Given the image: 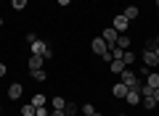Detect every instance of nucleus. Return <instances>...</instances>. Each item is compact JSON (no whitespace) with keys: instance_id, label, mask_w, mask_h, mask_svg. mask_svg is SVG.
Returning <instances> with one entry per match:
<instances>
[{"instance_id":"obj_30","label":"nucleus","mask_w":159,"mask_h":116,"mask_svg":"<svg viewBox=\"0 0 159 116\" xmlns=\"http://www.w3.org/2000/svg\"><path fill=\"white\" fill-rule=\"evenodd\" d=\"M93 116H103V114H98V111H96V114H93Z\"/></svg>"},{"instance_id":"obj_3","label":"nucleus","mask_w":159,"mask_h":116,"mask_svg":"<svg viewBox=\"0 0 159 116\" xmlns=\"http://www.w3.org/2000/svg\"><path fill=\"white\" fill-rule=\"evenodd\" d=\"M101 37H103V42L109 45V48H114V45H117V37H119V32L114 27H109V29H103L101 32Z\"/></svg>"},{"instance_id":"obj_29","label":"nucleus","mask_w":159,"mask_h":116,"mask_svg":"<svg viewBox=\"0 0 159 116\" xmlns=\"http://www.w3.org/2000/svg\"><path fill=\"white\" fill-rule=\"evenodd\" d=\"M154 53H157V55H159V37H157V48H154Z\"/></svg>"},{"instance_id":"obj_27","label":"nucleus","mask_w":159,"mask_h":116,"mask_svg":"<svg viewBox=\"0 0 159 116\" xmlns=\"http://www.w3.org/2000/svg\"><path fill=\"white\" fill-rule=\"evenodd\" d=\"M69 3H72V0H58V6H69Z\"/></svg>"},{"instance_id":"obj_6","label":"nucleus","mask_w":159,"mask_h":116,"mask_svg":"<svg viewBox=\"0 0 159 116\" xmlns=\"http://www.w3.org/2000/svg\"><path fill=\"white\" fill-rule=\"evenodd\" d=\"M111 27L117 29L119 34H125V32H127V27H130V21H127L125 16H114V24H111Z\"/></svg>"},{"instance_id":"obj_28","label":"nucleus","mask_w":159,"mask_h":116,"mask_svg":"<svg viewBox=\"0 0 159 116\" xmlns=\"http://www.w3.org/2000/svg\"><path fill=\"white\" fill-rule=\"evenodd\" d=\"M154 98H157V103H159V87H157V90H154Z\"/></svg>"},{"instance_id":"obj_26","label":"nucleus","mask_w":159,"mask_h":116,"mask_svg":"<svg viewBox=\"0 0 159 116\" xmlns=\"http://www.w3.org/2000/svg\"><path fill=\"white\" fill-rule=\"evenodd\" d=\"M6 71H8V66H6V63H0V77H6Z\"/></svg>"},{"instance_id":"obj_12","label":"nucleus","mask_w":159,"mask_h":116,"mask_svg":"<svg viewBox=\"0 0 159 116\" xmlns=\"http://www.w3.org/2000/svg\"><path fill=\"white\" fill-rule=\"evenodd\" d=\"M125 100H127L130 105H138V103H141V92H138V90H130V92L125 95Z\"/></svg>"},{"instance_id":"obj_1","label":"nucleus","mask_w":159,"mask_h":116,"mask_svg":"<svg viewBox=\"0 0 159 116\" xmlns=\"http://www.w3.org/2000/svg\"><path fill=\"white\" fill-rule=\"evenodd\" d=\"M29 50H32V55H43V58H51L53 50L48 48L43 40H34V42H29Z\"/></svg>"},{"instance_id":"obj_25","label":"nucleus","mask_w":159,"mask_h":116,"mask_svg":"<svg viewBox=\"0 0 159 116\" xmlns=\"http://www.w3.org/2000/svg\"><path fill=\"white\" fill-rule=\"evenodd\" d=\"M51 116H66V111H64V108H53Z\"/></svg>"},{"instance_id":"obj_34","label":"nucleus","mask_w":159,"mask_h":116,"mask_svg":"<svg viewBox=\"0 0 159 116\" xmlns=\"http://www.w3.org/2000/svg\"><path fill=\"white\" fill-rule=\"evenodd\" d=\"M119 116H125V114H119Z\"/></svg>"},{"instance_id":"obj_33","label":"nucleus","mask_w":159,"mask_h":116,"mask_svg":"<svg viewBox=\"0 0 159 116\" xmlns=\"http://www.w3.org/2000/svg\"><path fill=\"white\" fill-rule=\"evenodd\" d=\"M0 114H3V108H0Z\"/></svg>"},{"instance_id":"obj_24","label":"nucleus","mask_w":159,"mask_h":116,"mask_svg":"<svg viewBox=\"0 0 159 116\" xmlns=\"http://www.w3.org/2000/svg\"><path fill=\"white\" fill-rule=\"evenodd\" d=\"M34 116H51V111L45 105H40V108H34Z\"/></svg>"},{"instance_id":"obj_32","label":"nucleus","mask_w":159,"mask_h":116,"mask_svg":"<svg viewBox=\"0 0 159 116\" xmlns=\"http://www.w3.org/2000/svg\"><path fill=\"white\" fill-rule=\"evenodd\" d=\"M157 8H159V0H157Z\"/></svg>"},{"instance_id":"obj_11","label":"nucleus","mask_w":159,"mask_h":116,"mask_svg":"<svg viewBox=\"0 0 159 116\" xmlns=\"http://www.w3.org/2000/svg\"><path fill=\"white\" fill-rule=\"evenodd\" d=\"M21 92H24V90H21V84H11V87H8V98H11V100H19V98H21Z\"/></svg>"},{"instance_id":"obj_13","label":"nucleus","mask_w":159,"mask_h":116,"mask_svg":"<svg viewBox=\"0 0 159 116\" xmlns=\"http://www.w3.org/2000/svg\"><path fill=\"white\" fill-rule=\"evenodd\" d=\"M117 48H119V50H130V37L119 34V37H117Z\"/></svg>"},{"instance_id":"obj_23","label":"nucleus","mask_w":159,"mask_h":116,"mask_svg":"<svg viewBox=\"0 0 159 116\" xmlns=\"http://www.w3.org/2000/svg\"><path fill=\"white\" fill-rule=\"evenodd\" d=\"M51 105H53V108H64V105H66V100H64V98H58V95H56V98L51 100Z\"/></svg>"},{"instance_id":"obj_35","label":"nucleus","mask_w":159,"mask_h":116,"mask_svg":"<svg viewBox=\"0 0 159 116\" xmlns=\"http://www.w3.org/2000/svg\"><path fill=\"white\" fill-rule=\"evenodd\" d=\"M0 116H3V114H0Z\"/></svg>"},{"instance_id":"obj_21","label":"nucleus","mask_w":159,"mask_h":116,"mask_svg":"<svg viewBox=\"0 0 159 116\" xmlns=\"http://www.w3.org/2000/svg\"><path fill=\"white\" fill-rule=\"evenodd\" d=\"M32 79H37V82H45V79H48V74L43 71V69H40V71H32Z\"/></svg>"},{"instance_id":"obj_14","label":"nucleus","mask_w":159,"mask_h":116,"mask_svg":"<svg viewBox=\"0 0 159 116\" xmlns=\"http://www.w3.org/2000/svg\"><path fill=\"white\" fill-rule=\"evenodd\" d=\"M146 84H148V87H154V90H157V87H159V74H157V71H151V74L146 77Z\"/></svg>"},{"instance_id":"obj_22","label":"nucleus","mask_w":159,"mask_h":116,"mask_svg":"<svg viewBox=\"0 0 159 116\" xmlns=\"http://www.w3.org/2000/svg\"><path fill=\"white\" fill-rule=\"evenodd\" d=\"M82 114H85V116H93V114H96V105H93V103H85V105H82Z\"/></svg>"},{"instance_id":"obj_2","label":"nucleus","mask_w":159,"mask_h":116,"mask_svg":"<svg viewBox=\"0 0 159 116\" xmlns=\"http://www.w3.org/2000/svg\"><path fill=\"white\" fill-rule=\"evenodd\" d=\"M122 84H127L130 90H138V92H141V79H138L135 71H130V69L122 71Z\"/></svg>"},{"instance_id":"obj_5","label":"nucleus","mask_w":159,"mask_h":116,"mask_svg":"<svg viewBox=\"0 0 159 116\" xmlns=\"http://www.w3.org/2000/svg\"><path fill=\"white\" fill-rule=\"evenodd\" d=\"M90 48H93V53H96V55H103V53H106V50H109V45L103 42V37H93Z\"/></svg>"},{"instance_id":"obj_8","label":"nucleus","mask_w":159,"mask_h":116,"mask_svg":"<svg viewBox=\"0 0 159 116\" xmlns=\"http://www.w3.org/2000/svg\"><path fill=\"white\" fill-rule=\"evenodd\" d=\"M43 61H45L43 55H32V58H29V71H40V69H43Z\"/></svg>"},{"instance_id":"obj_18","label":"nucleus","mask_w":159,"mask_h":116,"mask_svg":"<svg viewBox=\"0 0 159 116\" xmlns=\"http://www.w3.org/2000/svg\"><path fill=\"white\" fill-rule=\"evenodd\" d=\"M64 111H66V116H74V114H77V105H74V103H69V100H66V105H64Z\"/></svg>"},{"instance_id":"obj_10","label":"nucleus","mask_w":159,"mask_h":116,"mask_svg":"<svg viewBox=\"0 0 159 116\" xmlns=\"http://www.w3.org/2000/svg\"><path fill=\"white\" fill-rule=\"evenodd\" d=\"M122 16H125L127 21H135V19L141 16V11H138L135 6H127V8H125V13H122Z\"/></svg>"},{"instance_id":"obj_17","label":"nucleus","mask_w":159,"mask_h":116,"mask_svg":"<svg viewBox=\"0 0 159 116\" xmlns=\"http://www.w3.org/2000/svg\"><path fill=\"white\" fill-rule=\"evenodd\" d=\"M154 105H157V98L154 95H146L143 98V108H154Z\"/></svg>"},{"instance_id":"obj_16","label":"nucleus","mask_w":159,"mask_h":116,"mask_svg":"<svg viewBox=\"0 0 159 116\" xmlns=\"http://www.w3.org/2000/svg\"><path fill=\"white\" fill-rule=\"evenodd\" d=\"M122 61H125V63H135V61H138V55L133 53V50H125V53H122Z\"/></svg>"},{"instance_id":"obj_20","label":"nucleus","mask_w":159,"mask_h":116,"mask_svg":"<svg viewBox=\"0 0 159 116\" xmlns=\"http://www.w3.org/2000/svg\"><path fill=\"white\" fill-rule=\"evenodd\" d=\"M27 3H29V0H11V6L16 8V11H24V8H27Z\"/></svg>"},{"instance_id":"obj_9","label":"nucleus","mask_w":159,"mask_h":116,"mask_svg":"<svg viewBox=\"0 0 159 116\" xmlns=\"http://www.w3.org/2000/svg\"><path fill=\"white\" fill-rule=\"evenodd\" d=\"M111 92H114V98H122V100H125V95L130 92V87L119 82V84H114V90H111Z\"/></svg>"},{"instance_id":"obj_7","label":"nucleus","mask_w":159,"mask_h":116,"mask_svg":"<svg viewBox=\"0 0 159 116\" xmlns=\"http://www.w3.org/2000/svg\"><path fill=\"white\" fill-rule=\"evenodd\" d=\"M125 66H127V63L122 61V58H114V61L109 63V69H111V74H122V71H125Z\"/></svg>"},{"instance_id":"obj_15","label":"nucleus","mask_w":159,"mask_h":116,"mask_svg":"<svg viewBox=\"0 0 159 116\" xmlns=\"http://www.w3.org/2000/svg\"><path fill=\"white\" fill-rule=\"evenodd\" d=\"M29 103H32L34 108H40V105H45V103H48V98H45V95H40V92H37V95H34L32 100H29Z\"/></svg>"},{"instance_id":"obj_19","label":"nucleus","mask_w":159,"mask_h":116,"mask_svg":"<svg viewBox=\"0 0 159 116\" xmlns=\"http://www.w3.org/2000/svg\"><path fill=\"white\" fill-rule=\"evenodd\" d=\"M21 116H34V105H32V103L21 105Z\"/></svg>"},{"instance_id":"obj_31","label":"nucleus","mask_w":159,"mask_h":116,"mask_svg":"<svg viewBox=\"0 0 159 116\" xmlns=\"http://www.w3.org/2000/svg\"><path fill=\"white\" fill-rule=\"evenodd\" d=\"M0 27H3V19H0Z\"/></svg>"},{"instance_id":"obj_4","label":"nucleus","mask_w":159,"mask_h":116,"mask_svg":"<svg viewBox=\"0 0 159 116\" xmlns=\"http://www.w3.org/2000/svg\"><path fill=\"white\" fill-rule=\"evenodd\" d=\"M143 66L146 69H157L159 66V55L154 53V50H146V53H143Z\"/></svg>"}]
</instances>
